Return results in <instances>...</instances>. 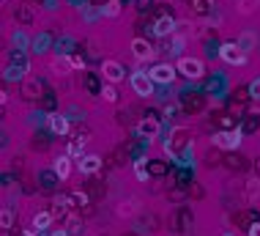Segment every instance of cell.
I'll return each mask as SVG.
<instances>
[{"mask_svg":"<svg viewBox=\"0 0 260 236\" xmlns=\"http://www.w3.org/2000/svg\"><path fill=\"white\" fill-rule=\"evenodd\" d=\"M102 96H104V102L107 104H115L118 102V91H115V83H107L102 88Z\"/></svg>","mask_w":260,"mask_h":236,"instance_id":"cell-24","label":"cell"},{"mask_svg":"<svg viewBox=\"0 0 260 236\" xmlns=\"http://www.w3.org/2000/svg\"><path fill=\"white\" fill-rule=\"evenodd\" d=\"M246 94H249V88H236L233 91V102H246V99H249Z\"/></svg>","mask_w":260,"mask_h":236,"instance_id":"cell-31","label":"cell"},{"mask_svg":"<svg viewBox=\"0 0 260 236\" xmlns=\"http://www.w3.org/2000/svg\"><path fill=\"white\" fill-rule=\"evenodd\" d=\"M252 167H255V176H260V160H255V165H252Z\"/></svg>","mask_w":260,"mask_h":236,"instance_id":"cell-40","label":"cell"},{"mask_svg":"<svg viewBox=\"0 0 260 236\" xmlns=\"http://www.w3.org/2000/svg\"><path fill=\"white\" fill-rule=\"evenodd\" d=\"M52 236H66V234H63V231H61V234H52Z\"/></svg>","mask_w":260,"mask_h":236,"instance_id":"cell-41","label":"cell"},{"mask_svg":"<svg viewBox=\"0 0 260 236\" xmlns=\"http://www.w3.org/2000/svg\"><path fill=\"white\" fill-rule=\"evenodd\" d=\"M14 20H20L22 25H30V22H33V8L20 6V8H17V11H14Z\"/></svg>","mask_w":260,"mask_h":236,"instance_id":"cell-23","label":"cell"},{"mask_svg":"<svg viewBox=\"0 0 260 236\" xmlns=\"http://www.w3.org/2000/svg\"><path fill=\"white\" fill-rule=\"evenodd\" d=\"M225 165H227V170H233V173H241V170H246V167H249V160H246V157H241L238 151H230L225 157Z\"/></svg>","mask_w":260,"mask_h":236,"instance_id":"cell-11","label":"cell"},{"mask_svg":"<svg viewBox=\"0 0 260 236\" xmlns=\"http://www.w3.org/2000/svg\"><path fill=\"white\" fill-rule=\"evenodd\" d=\"M115 214L118 217H134L137 214V201H134V198L121 201V203H118V209H115Z\"/></svg>","mask_w":260,"mask_h":236,"instance_id":"cell-16","label":"cell"},{"mask_svg":"<svg viewBox=\"0 0 260 236\" xmlns=\"http://www.w3.org/2000/svg\"><path fill=\"white\" fill-rule=\"evenodd\" d=\"M186 107H189V110H200L203 102H200V99H186Z\"/></svg>","mask_w":260,"mask_h":236,"instance_id":"cell-35","label":"cell"},{"mask_svg":"<svg viewBox=\"0 0 260 236\" xmlns=\"http://www.w3.org/2000/svg\"><path fill=\"white\" fill-rule=\"evenodd\" d=\"M11 222H14L11 209H3V217H0V225H3V231H8V228H11Z\"/></svg>","mask_w":260,"mask_h":236,"instance_id":"cell-28","label":"cell"},{"mask_svg":"<svg viewBox=\"0 0 260 236\" xmlns=\"http://www.w3.org/2000/svg\"><path fill=\"white\" fill-rule=\"evenodd\" d=\"M30 146H33L36 151H47V148H49V140L44 138V135H36V138H33V143H30Z\"/></svg>","mask_w":260,"mask_h":236,"instance_id":"cell-27","label":"cell"},{"mask_svg":"<svg viewBox=\"0 0 260 236\" xmlns=\"http://www.w3.org/2000/svg\"><path fill=\"white\" fill-rule=\"evenodd\" d=\"M189 195H195V198H200V195H203V189H200V187H192V189H189Z\"/></svg>","mask_w":260,"mask_h":236,"instance_id":"cell-39","label":"cell"},{"mask_svg":"<svg viewBox=\"0 0 260 236\" xmlns=\"http://www.w3.org/2000/svg\"><path fill=\"white\" fill-rule=\"evenodd\" d=\"M246 88H249V96H252V99H260V77H258V80H252Z\"/></svg>","mask_w":260,"mask_h":236,"instance_id":"cell-30","label":"cell"},{"mask_svg":"<svg viewBox=\"0 0 260 236\" xmlns=\"http://www.w3.org/2000/svg\"><path fill=\"white\" fill-rule=\"evenodd\" d=\"M189 138H192V132L186 129V126H175V129L170 132V140L164 143V151L170 154V157L178 154V151H184V148L189 146Z\"/></svg>","mask_w":260,"mask_h":236,"instance_id":"cell-1","label":"cell"},{"mask_svg":"<svg viewBox=\"0 0 260 236\" xmlns=\"http://www.w3.org/2000/svg\"><path fill=\"white\" fill-rule=\"evenodd\" d=\"M137 135H140V138L143 140H156V135H159V121L156 118H143V121H140V124H137Z\"/></svg>","mask_w":260,"mask_h":236,"instance_id":"cell-9","label":"cell"},{"mask_svg":"<svg viewBox=\"0 0 260 236\" xmlns=\"http://www.w3.org/2000/svg\"><path fill=\"white\" fill-rule=\"evenodd\" d=\"M241 138H244V132H241V129L217 132V135H214V148H222V151H238Z\"/></svg>","mask_w":260,"mask_h":236,"instance_id":"cell-2","label":"cell"},{"mask_svg":"<svg viewBox=\"0 0 260 236\" xmlns=\"http://www.w3.org/2000/svg\"><path fill=\"white\" fill-rule=\"evenodd\" d=\"M148 74H151V80L159 83V85H170L173 80H175V69H173L170 63H159V66H153Z\"/></svg>","mask_w":260,"mask_h":236,"instance_id":"cell-6","label":"cell"},{"mask_svg":"<svg viewBox=\"0 0 260 236\" xmlns=\"http://www.w3.org/2000/svg\"><path fill=\"white\" fill-rule=\"evenodd\" d=\"M244 195H246V201L255 203L260 198V176H252V179H246L244 184Z\"/></svg>","mask_w":260,"mask_h":236,"instance_id":"cell-14","label":"cell"},{"mask_svg":"<svg viewBox=\"0 0 260 236\" xmlns=\"http://www.w3.org/2000/svg\"><path fill=\"white\" fill-rule=\"evenodd\" d=\"M68 157H82V146H80V143H71V146H68Z\"/></svg>","mask_w":260,"mask_h":236,"instance_id":"cell-34","label":"cell"},{"mask_svg":"<svg viewBox=\"0 0 260 236\" xmlns=\"http://www.w3.org/2000/svg\"><path fill=\"white\" fill-rule=\"evenodd\" d=\"M99 167H102V157H96V154H85V157H80V173H99Z\"/></svg>","mask_w":260,"mask_h":236,"instance_id":"cell-10","label":"cell"},{"mask_svg":"<svg viewBox=\"0 0 260 236\" xmlns=\"http://www.w3.org/2000/svg\"><path fill=\"white\" fill-rule=\"evenodd\" d=\"M71 198V206L74 209H85V206H90V195L85 192V189H74V192L68 195Z\"/></svg>","mask_w":260,"mask_h":236,"instance_id":"cell-18","label":"cell"},{"mask_svg":"<svg viewBox=\"0 0 260 236\" xmlns=\"http://www.w3.org/2000/svg\"><path fill=\"white\" fill-rule=\"evenodd\" d=\"M68 58H71V66H74V69H82V66H85L80 55H68Z\"/></svg>","mask_w":260,"mask_h":236,"instance_id":"cell-36","label":"cell"},{"mask_svg":"<svg viewBox=\"0 0 260 236\" xmlns=\"http://www.w3.org/2000/svg\"><path fill=\"white\" fill-rule=\"evenodd\" d=\"M93 3H102V0H93Z\"/></svg>","mask_w":260,"mask_h":236,"instance_id":"cell-44","label":"cell"},{"mask_svg":"<svg viewBox=\"0 0 260 236\" xmlns=\"http://www.w3.org/2000/svg\"><path fill=\"white\" fill-rule=\"evenodd\" d=\"M258 126H260V121H258V118H252V116H249V121H246V124H244V129H241V132H255V129H258Z\"/></svg>","mask_w":260,"mask_h":236,"instance_id":"cell-32","label":"cell"},{"mask_svg":"<svg viewBox=\"0 0 260 236\" xmlns=\"http://www.w3.org/2000/svg\"><path fill=\"white\" fill-rule=\"evenodd\" d=\"M123 236H137V234H123Z\"/></svg>","mask_w":260,"mask_h":236,"instance_id":"cell-42","label":"cell"},{"mask_svg":"<svg viewBox=\"0 0 260 236\" xmlns=\"http://www.w3.org/2000/svg\"><path fill=\"white\" fill-rule=\"evenodd\" d=\"M249 236H260V222H255V225H249Z\"/></svg>","mask_w":260,"mask_h":236,"instance_id":"cell-37","label":"cell"},{"mask_svg":"<svg viewBox=\"0 0 260 236\" xmlns=\"http://www.w3.org/2000/svg\"><path fill=\"white\" fill-rule=\"evenodd\" d=\"M102 14L104 17H118L121 14V3H118V0H107V3L102 6Z\"/></svg>","mask_w":260,"mask_h":236,"instance_id":"cell-25","label":"cell"},{"mask_svg":"<svg viewBox=\"0 0 260 236\" xmlns=\"http://www.w3.org/2000/svg\"><path fill=\"white\" fill-rule=\"evenodd\" d=\"M219 58H222L225 63H230V66H241V63H246V52L236 42L222 44V47H219Z\"/></svg>","mask_w":260,"mask_h":236,"instance_id":"cell-3","label":"cell"},{"mask_svg":"<svg viewBox=\"0 0 260 236\" xmlns=\"http://www.w3.org/2000/svg\"><path fill=\"white\" fill-rule=\"evenodd\" d=\"M88 138H90V132H88V129H82V132H77V135H74V143L85 146V143H88Z\"/></svg>","mask_w":260,"mask_h":236,"instance_id":"cell-33","label":"cell"},{"mask_svg":"<svg viewBox=\"0 0 260 236\" xmlns=\"http://www.w3.org/2000/svg\"><path fill=\"white\" fill-rule=\"evenodd\" d=\"M178 71L186 77V80H200L205 74V66L200 58H181L178 61Z\"/></svg>","mask_w":260,"mask_h":236,"instance_id":"cell-4","label":"cell"},{"mask_svg":"<svg viewBox=\"0 0 260 236\" xmlns=\"http://www.w3.org/2000/svg\"><path fill=\"white\" fill-rule=\"evenodd\" d=\"M52 173H58V179L61 181H66L68 179V173H71V157H55V162H52Z\"/></svg>","mask_w":260,"mask_h":236,"instance_id":"cell-12","label":"cell"},{"mask_svg":"<svg viewBox=\"0 0 260 236\" xmlns=\"http://www.w3.org/2000/svg\"><path fill=\"white\" fill-rule=\"evenodd\" d=\"M236 44H238V47L244 49V52H252V49H255V44H258V39H255V33H249V30H246V33L241 36V39H238Z\"/></svg>","mask_w":260,"mask_h":236,"instance_id":"cell-22","label":"cell"},{"mask_svg":"<svg viewBox=\"0 0 260 236\" xmlns=\"http://www.w3.org/2000/svg\"><path fill=\"white\" fill-rule=\"evenodd\" d=\"M175 30H178V22H173L170 17H159L156 25H153V33L156 36H170V33H175Z\"/></svg>","mask_w":260,"mask_h":236,"instance_id":"cell-13","label":"cell"},{"mask_svg":"<svg viewBox=\"0 0 260 236\" xmlns=\"http://www.w3.org/2000/svg\"><path fill=\"white\" fill-rule=\"evenodd\" d=\"M211 3H214V0H189L192 11H195L197 17H205V14H208V8H211Z\"/></svg>","mask_w":260,"mask_h":236,"instance_id":"cell-21","label":"cell"},{"mask_svg":"<svg viewBox=\"0 0 260 236\" xmlns=\"http://www.w3.org/2000/svg\"><path fill=\"white\" fill-rule=\"evenodd\" d=\"M131 52H134L137 61H151V58L156 55V52H153V47L148 44V39H143V36L131 39Z\"/></svg>","mask_w":260,"mask_h":236,"instance_id":"cell-8","label":"cell"},{"mask_svg":"<svg viewBox=\"0 0 260 236\" xmlns=\"http://www.w3.org/2000/svg\"><path fill=\"white\" fill-rule=\"evenodd\" d=\"M222 236H233V234H222Z\"/></svg>","mask_w":260,"mask_h":236,"instance_id":"cell-43","label":"cell"},{"mask_svg":"<svg viewBox=\"0 0 260 236\" xmlns=\"http://www.w3.org/2000/svg\"><path fill=\"white\" fill-rule=\"evenodd\" d=\"M71 69H74V66H71V58H66V55H58L52 61V71H55V74H68Z\"/></svg>","mask_w":260,"mask_h":236,"instance_id":"cell-17","label":"cell"},{"mask_svg":"<svg viewBox=\"0 0 260 236\" xmlns=\"http://www.w3.org/2000/svg\"><path fill=\"white\" fill-rule=\"evenodd\" d=\"M102 77H104V83H121L123 77H126V71H123L121 63L104 61V63H102Z\"/></svg>","mask_w":260,"mask_h":236,"instance_id":"cell-7","label":"cell"},{"mask_svg":"<svg viewBox=\"0 0 260 236\" xmlns=\"http://www.w3.org/2000/svg\"><path fill=\"white\" fill-rule=\"evenodd\" d=\"M181 198H184V192H181V189H173V192H170V201H181Z\"/></svg>","mask_w":260,"mask_h":236,"instance_id":"cell-38","label":"cell"},{"mask_svg":"<svg viewBox=\"0 0 260 236\" xmlns=\"http://www.w3.org/2000/svg\"><path fill=\"white\" fill-rule=\"evenodd\" d=\"M52 212H41V214H36L33 217V231H44L49 225V222H52Z\"/></svg>","mask_w":260,"mask_h":236,"instance_id":"cell-20","label":"cell"},{"mask_svg":"<svg viewBox=\"0 0 260 236\" xmlns=\"http://www.w3.org/2000/svg\"><path fill=\"white\" fill-rule=\"evenodd\" d=\"M39 94H41L39 80H25V85H22V96H25V99H36Z\"/></svg>","mask_w":260,"mask_h":236,"instance_id":"cell-19","label":"cell"},{"mask_svg":"<svg viewBox=\"0 0 260 236\" xmlns=\"http://www.w3.org/2000/svg\"><path fill=\"white\" fill-rule=\"evenodd\" d=\"M260 0H241V14H252Z\"/></svg>","mask_w":260,"mask_h":236,"instance_id":"cell-29","label":"cell"},{"mask_svg":"<svg viewBox=\"0 0 260 236\" xmlns=\"http://www.w3.org/2000/svg\"><path fill=\"white\" fill-rule=\"evenodd\" d=\"M49 126H52L55 135H66L68 132V118L61 116V113H55V116H49Z\"/></svg>","mask_w":260,"mask_h":236,"instance_id":"cell-15","label":"cell"},{"mask_svg":"<svg viewBox=\"0 0 260 236\" xmlns=\"http://www.w3.org/2000/svg\"><path fill=\"white\" fill-rule=\"evenodd\" d=\"M148 173H151V170H148V165H145V160H137L134 162V176L140 181H145V179H148Z\"/></svg>","mask_w":260,"mask_h":236,"instance_id":"cell-26","label":"cell"},{"mask_svg":"<svg viewBox=\"0 0 260 236\" xmlns=\"http://www.w3.org/2000/svg\"><path fill=\"white\" fill-rule=\"evenodd\" d=\"M131 88H134L137 96H153V80H151V74H145V71H134L131 74Z\"/></svg>","mask_w":260,"mask_h":236,"instance_id":"cell-5","label":"cell"}]
</instances>
